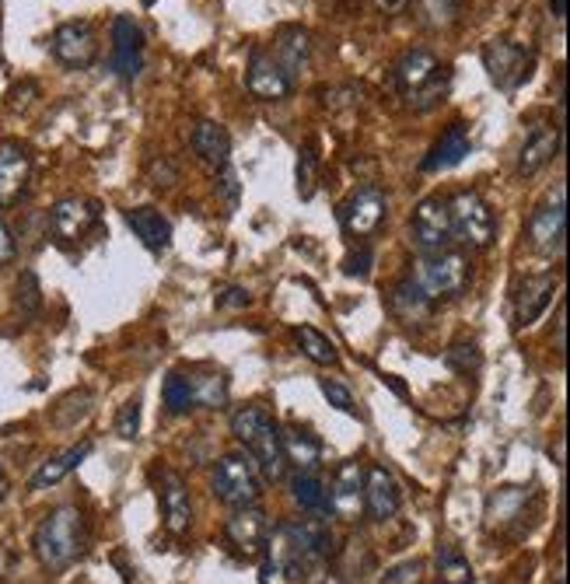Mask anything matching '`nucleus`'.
<instances>
[{
    "instance_id": "obj_1",
    "label": "nucleus",
    "mask_w": 570,
    "mask_h": 584,
    "mask_svg": "<svg viewBox=\"0 0 570 584\" xmlns=\"http://www.w3.org/2000/svg\"><path fill=\"white\" fill-rule=\"evenodd\" d=\"M332 535L322 522L277 525L263 543V584H312L322 577V563L329 557Z\"/></svg>"
},
{
    "instance_id": "obj_2",
    "label": "nucleus",
    "mask_w": 570,
    "mask_h": 584,
    "mask_svg": "<svg viewBox=\"0 0 570 584\" xmlns=\"http://www.w3.org/2000/svg\"><path fill=\"white\" fill-rule=\"evenodd\" d=\"M85 554V515L74 504L50 511L36 529V557L46 571H67Z\"/></svg>"
},
{
    "instance_id": "obj_3",
    "label": "nucleus",
    "mask_w": 570,
    "mask_h": 584,
    "mask_svg": "<svg viewBox=\"0 0 570 584\" xmlns=\"http://www.w3.org/2000/svg\"><path fill=\"white\" fill-rule=\"evenodd\" d=\"M231 434L242 441L245 452L252 455L266 480L280 483L288 477V459H283V448H280V428L270 420V414L259 406H245L239 414L231 417Z\"/></svg>"
},
{
    "instance_id": "obj_4",
    "label": "nucleus",
    "mask_w": 570,
    "mask_h": 584,
    "mask_svg": "<svg viewBox=\"0 0 570 584\" xmlns=\"http://www.w3.org/2000/svg\"><path fill=\"white\" fill-rule=\"evenodd\" d=\"M231 399L228 378L220 371H168L162 385V403L168 414H186V409H225Z\"/></svg>"
},
{
    "instance_id": "obj_5",
    "label": "nucleus",
    "mask_w": 570,
    "mask_h": 584,
    "mask_svg": "<svg viewBox=\"0 0 570 584\" xmlns=\"http://www.w3.org/2000/svg\"><path fill=\"white\" fill-rule=\"evenodd\" d=\"M469 274H472V263L466 252L441 249V252H423L414 263L409 280H414L417 291L434 305V302H448V297L463 294L469 288Z\"/></svg>"
},
{
    "instance_id": "obj_6",
    "label": "nucleus",
    "mask_w": 570,
    "mask_h": 584,
    "mask_svg": "<svg viewBox=\"0 0 570 584\" xmlns=\"http://www.w3.org/2000/svg\"><path fill=\"white\" fill-rule=\"evenodd\" d=\"M448 217H452V239L466 242L469 249L494 245L497 220L477 189H458V193L448 200Z\"/></svg>"
},
{
    "instance_id": "obj_7",
    "label": "nucleus",
    "mask_w": 570,
    "mask_h": 584,
    "mask_svg": "<svg viewBox=\"0 0 570 584\" xmlns=\"http://www.w3.org/2000/svg\"><path fill=\"white\" fill-rule=\"evenodd\" d=\"M483 67L501 91H518L532 77L535 56L529 46L511 42V39H490L483 46Z\"/></svg>"
},
{
    "instance_id": "obj_8",
    "label": "nucleus",
    "mask_w": 570,
    "mask_h": 584,
    "mask_svg": "<svg viewBox=\"0 0 570 584\" xmlns=\"http://www.w3.org/2000/svg\"><path fill=\"white\" fill-rule=\"evenodd\" d=\"M214 497L231 504V508H252L259 500V477L245 455H225L214 469Z\"/></svg>"
},
{
    "instance_id": "obj_9",
    "label": "nucleus",
    "mask_w": 570,
    "mask_h": 584,
    "mask_svg": "<svg viewBox=\"0 0 570 584\" xmlns=\"http://www.w3.org/2000/svg\"><path fill=\"white\" fill-rule=\"evenodd\" d=\"M563 239H567V196H563V186H557L549 193V200L532 211L529 242L535 252H543V256H560Z\"/></svg>"
},
{
    "instance_id": "obj_10",
    "label": "nucleus",
    "mask_w": 570,
    "mask_h": 584,
    "mask_svg": "<svg viewBox=\"0 0 570 584\" xmlns=\"http://www.w3.org/2000/svg\"><path fill=\"white\" fill-rule=\"evenodd\" d=\"M50 50L63 67L88 71L91 63L99 60V31H94V25L85 22V18L63 22L50 36Z\"/></svg>"
},
{
    "instance_id": "obj_11",
    "label": "nucleus",
    "mask_w": 570,
    "mask_h": 584,
    "mask_svg": "<svg viewBox=\"0 0 570 584\" xmlns=\"http://www.w3.org/2000/svg\"><path fill=\"white\" fill-rule=\"evenodd\" d=\"M389 214V196L385 189L378 186H360L357 193L340 207V225L354 239H371V234L382 228V220Z\"/></svg>"
},
{
    "instance_id": "obj_12",
    "label": "nucleus",
    "mask_w": 570,
    "mask_h": 584,
    "mask_svg": "<svg viewBox=\"0 0 570 584\" xmlns=\"http://www.w3.org/2000/svg\"><path fill=\"white\" fill-rule=\"evenodd\" d=\"M409 234L420 252H441L448 249L452 239V217H448V200L441 196H427L417 203L414 220H409Z\"/></svg>"
},
{
    "instance_id": "obj_13",
    "label": "nucleus",
    "mask_w": 570,
    "mask_h": 584,
    "mask_svg": "<svg viewBox=\"0 0 570 584\" xmlns=\"http://www.w3.org/2000/svg\"><path fill=\"white\" fill-rule=\"evenodd\" d=\"M109 67L123 81H137L144 71V28H140L130 14H116L113 22V56Z\"/></svg>"
},
{
    "instance_id": "obj_14",
    "label": "nucleus",
    "mask_w": 570,
    "mask_h": 584,
    "mask_svg": "<svg viewBox=\"0 0 570 584\" xmlns=\"http://www.w3.org/2000/svg\"><path fill=\"white\" fill-rule=\"evenodd\" d=\"M245 88H249V94H256L263 102H280L294 91V81L283 74L274 53H266L263 46H252L249 67H245Z\"/></svg>"
},
{
    "instance_id": "obj_15",
    "label": "nucleus",
    "mask_w": 570,
    "mask_h": 584,
    "mask_svg": "<svg viewBox=\"0 0 570 584\" xmlns=\"http://www.w3.org/2000/svg\"><path fill=\"white\" fill-rule=\"evenodd\" d=\"M99 217H102V207L94 200L67 196V200L53 203L50 228H53V234L60 242H77V239H85L94 225H99Z\"/></svg>"
},
{
    "instance_id": "obj_16",
    "label": "nucleus",
    "mask_w": 570,
    "mask_h": 584,
    "mask_svg": "<svg viewBox=\"0 0 570 584\" xmlns=\"http://www.w3.org/2000/svg\"><path fill=\"white\" fill-rule=\"evenodd\" d=\"M326 504L343 522H357L364 515V466L360 462H343L337 469V480H332Z\"/></svg>"
},
{
    "instance_id": "obj_17",
    "label": "nucleus",
    "mask_w": 570,
    "mask_h": 584,
    "mask_svg": "<svg viewBox=\"0 0 570 584\" xmlns=\"http://www.w3.org/2000/svg\"><path fill=\"white\" fill-rule=\"evenodd\" d=\"M364 511L371 522H389L400 511V483L382 462L364 472Z\"/></svg>"
},
{
    "instance_id": "obj_18",
    "label": "nucleus",
    "mask_w": 570,
    "mask_h": 584,
    "mask_svg": "<svg viewBox=\"0 0 570 584\" xmlns=\"http://www.w3.org/2000/svg\"><path fill=\"white\" fill-rule=\"evenodd\" d=\"M31 179V154L18 140H4L0 144V207L18 203Z\"/></svg>"
},
{
    "instance_id": "obj_19",
    "label": "nucleus",
    "mask_w": 570,
    "mask_h": 584,
    "mask_svg": "<svg viewBox=\"0 0 570 584\" xmlns=\"http://www.w3.org/2000/svg\"><path fill=\"white\" fill-rule=\"evenodd\" d=\"M157 494H162V511H165V525L172 535H186L193 525V500H189V486L179 472L162 469L157 477Z\"/></svg>"
},
{
    "instance_id": "obj_20",
    "label": "nucleus",
    "mask_w": 570,
    "mask_h": 584,
    "mask_svg": "<svg viewBox=\"0 0 570 584\" xmlns=\"http://www.w3.org/2000/svg\"><path fill=\"white\" fill-rule=\"evenodd\" d=\"M553 294H557V277L553 274H532L518 283L515 291V326L525 329L549 308Z\"/></svg>"
},
{
    "instance_id": "obj_21",
    "label": "nucleus",
    "mask_w": 570,
    "mask_h": 584,
    "mask_svg": "<svg viewBox=\"0 0 570 584\" xmlns=\"http://www.w3.org/2000/svg\"><path fill=\"white\" fill-rule=\"evenodd\" d=\"M225 535L242 557H259L266 535H270V525H266V515L256 508V504H252V508H239L228 518Z\"/></svg>"
},
{
    "instance_id": "obj_22",
    "label": "nucleus",
    "mask_w": 570,
    "mask_h": 584,
    "mask_svg": "<svg viewBox=\"0 0 570 584\" xmlns=\"http://www.w3.org/2000/svg\"><path fill=\"white\" fill-rule=\"evenodd\" d=\"M189 148H193V154L211 172H220V168L231 165V137H228V130L220 123L200 119L193 126V134H189Z\"/></svg>"
},
{
    "instance_id": "obj_23",
    "label": "nucleus",
    "mask_w": 570,
    "mask_h": 584,
    "mask_svg": "<svg viewBox=\"0 0 570 584\" xmlns=\"http://www.w3.org/2000/svg\"><path fill=\"white\" fill-rule=\"evenodd\" d=\"M445 67H448V63H441L431 50H406L400 60H395L392 81H395V88H400L403 94H409V91L423 88L427 81H434V77Z\"/></svg>"
},
{
    "instance_id": "obj_24",
    "label": "nucleus",
    "mask_w": 570,
    "mask_h": 584,
    "mask_svg": "<svg viewBox=\"0 0 570 584\" xmlns=\"http://www.w3.org/2000/svg\"><path fill=\"white\" fill-rule=\"evenodd\" d=\"M560 151V130L549 123L532 126V134L525 137V144L518 151V172L521 176H535L540 168H546Z\"/></svg>"
},
{
    "instance_id": "obj_25",
    "label": "nucleus",
    "mask_w": 570,
    "mask_h": 584,
    "mask_svg": "<svg viewBox=\"0 0 570 584\" xmlns=\"http://www.w3.org/2000/svg\"><path fill=\"white\" fill-rule=\"evenodd\" d=\"M472 151V140H469V130L466 123H452L445 134H441L438 144L427 151V157L420 162L423 172H448L455 165H463Z\"/></svg>"
},
{
    "instance_id": "obj_26",
    "label": "nucleus",
    "mask_w": 570,
    "mask_h": 584,
    "mask_svg": "<svg viewBox=\"0 0 570 584\" xmlns=\"http://www.w3.org/2000/svg\"><path fill=\"white\" fill-rule=\"evenodd\" d=\"M123 220H126V228H130L151 252H165L168 249L172 225H168V217L162 211H154V207H130V211L123 214Z\"/></svg>"
},
{
    "instance_id": "obj_27",
    "label": "nucleus",
    "mask_w": 570,
    "mask_h": 584,
    "mask_svg": "<svg viewBox=\"0 0 570 584\" xmlns=\"http://www.w3.org/2000/svg\"><path fill=\"white\" fill-rule=\"evenodd\" d=\"M308 53H312V42H308V31L297 28V25H283L277 31V46H274V60L283 67V74L297 77V71L308 63Z\"/></svg>"
},
{
    "instance_id": "obj_28",
    "label": "nucleus",
    "mask_w": 570,
    "mask_h": 584,
    "mask_svg": "<svg viewBox=\"0 0 570 584\" xmlns=\"http://www.w3.org/2000/svg\"><path fill=\"white\" fill-rule=\"evenodd\" d=\"M431 302L417 291V283L414 280H400L392 288V294H389V312L400 319L403 326H420V322H427L431 319Z\"/></svg>"
},
{
    "instance_id": "obj_29",
    "label": "nucleus",
    "mask_w": 570,
    "mask_h": 584,
    "mask_svg": "<svg viewBox=\"0 0 570 584\" xmlns=\"http://www.w3.org/2000/svg\"><path fill=\"white\" fill-rule=\"evenodd\" d=\"M280 448H283V459L297 466V472H312L322 462V441L301 428L280 431Z\"/></svg>"
},
{
    "instance_id": "obj_30",
    "label": "nucleus",
    "mask_w": 570,
    "mask_h": 584,
    "mask_svg": "<svg viewBox=\"0 0 570 584\" xmlns=\"http://www.w3.org/2000/svg\"><path fill=\"white\" fill-rule=\"evenodd\" d=\"M88 455H91V441H85V445H77V448H67L63 455H56V459L42 462L28 486H31V491H46V486H56L63 477H71V472L81 466Z\"/></svg>"
},
{
    "instance_id": "obj_31",
    "label": "nucleus",
    "mask_w": 570,
    "mask_h": 584,
    "mask_svg": "<svg viewBox=\"0 0 570 584\" xmlns=\"http://www.w3.org/2000/svg\"><path fill=\"white\" fill-rule=\"evenodd\" d=\"M420 28L427 31H448L463 18V0H409Z\"/></svg>"
},
{
    "instance_id": "obj_32",
    "label": "nucleus",
    "mask_w": 570,
    "mask_h": 584,
    "mask_svg": "<svg viewBox=\"0 0 570 584\" xmlns=\"http://www.w3.org/2000/svg\"><path fill=\"white\" fill-rule=\"evenodd\" d=\"M294 343L301 346V354H305L308 360H315V365H322V368H337V365H340L337 343H332L326 333H319V329L297 326V329H294Z\"/></svg>"
},
{
    "instance_id": "obj_33",
    "label": "nucleus",
    "mask_w": 570,
    "mask_h": 584,
    "mask_svg": "<svg viewBox=\"0 0 570 584\" xmlns=\"http://www.w3.org/2000/svg\"><path fill=\"white\" fill-rule=\"evenodd\" d=\"M438 577H441V584H472V581H477L469 560L458 554L452 543L438 546Z\"/></svg>"
},
{
    "instance_id": "obj_34",
    "label": "nucleus",
    "mask_w": 570,
    "mask_h": 584,
    "mask_svg": "<svg viewBox=\"0 0 570 584\" xmlns=\"http://www.w3.org/2000/svg\"><path fill=\"white\" fill-rule=\"evenodd\" d=\"M448 88H452V67H445V71L434 77V81H427L423 88L403 94V102L414 109V113H427V109H434V105L445 102Z\"/></svg>"
},
{
    "instance_id": "obj_35",
    "label": "nucleus",
    "mask_w": 570,
    "mask_h": 584,
    "mask_svg": "<svg viewBox=\"0 0 570 584\" xmlns=\"http://www.w3.org/2000/svg\"><path fill=\"white\" fill-rule=\"evenodd\" d=\"M291 494L305 511H322L326 508V491H322V480L312 477V472H294L291 480Z\"/></svg>"
},
{
    "instance_id": "obj_36",
    "label": "nucleus",
    "mask_w": 570,
    "mask_h": 584,
    "mask_svg": "<svg viewBox=\"0 0 570 584\" xmlns=\"http://www.w3.org/2000/svg\"><path fill=\"white\" fill-rule=\"evenodd\" d=\"M521 504H525V486H504L497 497L490 500V522H511L521 515Z\"/></svg>"
},
{
    "instance_id": "obj_37",
    "label": "nucleus",
    "mask_w": 570,
    "mask_h": 584,
    "mask_svg": "<svg viewBox=\"0 0 570 584\" xmlns=\"http://www.w3.org/2000/svg\"><path fill=\"white\" fill-rule=\"evenodd\" d=\"M480 346L472 343V340H458L452 343L448 351H445V365L458 374H477L480 371Z\"/></svg>"
},
{
    "instance_id": "obj_38",
    "label": "nucleus",
    "mask_w": 570,
    "mask_h": 584,
    "mask_svg": "<svg viewBox=\"0 0 570 584\" xmlns=\"http://www.w3.org/2000/svg\"><path fill=\"white\" fill-rule=\"evenodd\" d=\"M315 179H319V157H315L312 144H305L297 154V193H301V200H312Z\"/></svg>"
},
{
    "instance_id": "obj_39",
    "label": "nucleus",
    "mask_w": 570,
    "mask_h": 584,
    "mask_svg": "<svg viewBox=\"0 0 570 584\" xmlns=\"http://www.w3.org/2000/svg\"><path fill=\"white\" fill-rule=\"evenodd\" d=\"M39 305H42V291H39V280H36V274H22V280H18V308H22V315H36L39 312Z\"/></svg>"
},
{
    "instance_id": "obj_40",
    "label": "nucleus",
    "mask_w": 570,
    "mask_h": 584,
    "mask_svg": "<svg viewBox=\"0 0 570 584\" xmlns=\"http://www.w3.org/2000/svg\"><path fill=\"white\" fill-rule=\"evenodd\" d=\"M137 431H140V399H130V403H123L119 417H116V434L123 441H134Z\"/></svg>"
},
{
    "instance_id": "obj_41",
    "label": "nucleus",
    "mask_w": 570,
    "mask_h": 584,
    "mask_svg": "<svg viewBox=\"0 0 570 584\" xmlns=\"http://www.w3.org/2000/svg\"><path fill=\"white\" fill-rule=\"evenodd\" d=\"M322 396L329 399V406L343 409V414H354V409H357L351 389H346L343 382H337V378H322Z\"/></svg>"
},
{
    "instance_id": "obj_42",
    "label": "nucleus",
    "mask_w": 570,
    "mask_h": 584,
    "mask_svg": "<svg viewBox=\"0 0 570 584\" xmlns=\"http://www.w3.org/2000/svg\"><path fill=\"white\" fill-rule=\"evenodd\" d=\"M214 189L228 200V207H239V179H235L231 165L220 168V172H214Z\"/></svg>"
},
{
    "instance_id": "obj_43",
    "label": "nucleus",
    "mask_w": 570,
    "mask_h": 584,
    "mask_svg": "<svg viewBox=\"0 0 570 584\" xmlns=\"http://www.w3.org/2000/svg\"><path fill=\"white\" fill-rule=\"evenodd\" d=\"M420 571H423L420 560H406L400 567H392L382 584H420Z\"/></svg>"
},
{
    "instance_id": "obj_44",
    "label": "nucleus",
    "mask_w": 570,
    "mask_h": 584,
    "mask_svg": "<svg viewBox=\"0 0 570 584\" xmlns=\"http://www.w3.org/2000/svg\"><path fill=\"white\" fill-rule=\"evenodd\" d=\"M39 94V85L36 81H22V85H14L11 94H8V105L14 109V113H25V109L31 105V99Z\"/></svg>"
},
{
    "instance_id": "obj_45",
    "label": "nucleus",
    "mask_w": 570,
    "mask_h": 584,
    "mask_svg": "<svg viewBox=\"0 0 570 584\" xmlns=\"http://www.w3.org/2000/svg\"><path fill=\"white\" fill-rule=\"evenodd\" d=\"M217 308H249L252 305V294L245 288H225V291H217Z\"/></svg>"
},
{
    "instance_id": "obj_46",
    "label": "nucleus",
    "mask_w": 570,
    "mask_h": 584,
    "mask_svg": "<svg viewBox=\"0 0 570 584\" xmlns=\"http://www.w3.org/2000/svg\"><path fill=\"white\" fill-rule=\"evenodd\" d=\"M371 263H375L371 249H360L357 256L346 259V274H354V277H368V274H371Z\"/></svg>"
},
{
    "instance_id": "obj_47",
    "label": "nucleus",
    "mask_w": 570,
    "mask_h": 584,
    "mask_svg": "<svg viewBox=\"0 0 570 584\" xmlns=\"http://www.w3.org/2000/svg\"><path fill=\"white\" fill-rule=\"evenodd\" d=\"M11 259H14V234L4 220H0V266H8Z\"/></svg>"
},
{
    "instance_id": "obj_48",
    "label": "nucleus",
    "mask_w": 570,
    "mask_h": 584,
    "mask_svg": "<svg viewBox=\"0 0 570 584\" xmlns=\"http://www.w3.org/2000/svg\"><path fill=\"white\" fill-rule=\"evenodd\" d=\"M375 8L382 14H403L409 8V0H375Z\"/></svg>"
},
{
    "instance_id": "obj_49",
    "label": "nucleus",
    "mask_w": 570,
    "mask_h": 584,
    "mask_svg": "<svg viewBox=\"0 0 570 584\" xmlns=\"http://www.w3.org/2000/svg\"><path fill=\"white\" fill-rule=\"evenodd\" d=\"M549 11H553V18L563 22L567 18V0H549Z\"/></svg>"
},
{
    "instance_id": "obj_50",
    "label": "nucleus",
    "mask_w": 570,
    "mask_h": 584,
    "mask_svg": "<svg viewBox=\"0 0 570 584\" xmlns=\"http://www.w3.org/2000/svg\"><path fill=\"white\" fill-rule=\"evenodd\" d=\"M4 491H8V480H4V472H0V497H4Z\"/></svg>"
},
{
    "instance_id": "obj_51",
    "label": "nucleus",
    "mask_w": 570,
    "mask_h": 584,
    "mask_svg": "<svg viewBox=\"0 0 570 584\" xmlns=\"http://www.w3.org/2000/svg\"><path fill=\"white\" fill-rule=\"evenodd\" d=\"M557 584H563V577H560V581H557Z\"/></svg>"
}]
</instances>
